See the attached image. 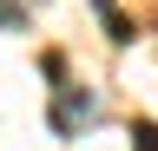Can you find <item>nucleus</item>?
<instances>
[{
  "mask_svg": "<svg viewBox=\"0 0 158 151\" xmlns=\"http://www.w3.org/2000/svg\"><path fill=\"white\" fill-rule=\"evenodd\" d=\"M0 26H7V33L27 26V7H20V0H0Z\"/></svg>",
  "mask_w": 158,
  "mask_h": 151,
  "instance_id": "obj_2",
  "label": "nucleus"
},
{
  "mask_svg": "<svg viewBox=\"0 0 158 151\" xmlns=\"http://www.w3.org/2000/svg\"><path fill=\"white\" fill-rule=\"evenodd\" d=\"M92 118H99V99H92V92H73V85H59V99H53V131H59V138L86 131Z\"/></svg>",
  "mask_w": 158,
  "mask_h": 151,
  "instance_id": "obj_1",
  "label": "nucleus"
},
{
  "mask_svg": "<svg viewBox=\"0 0 158 151\" xmlns=\"http://www.w3.org/2000/svg\"><path fill=\"white\" fill-rule=\"evenodd\" d=\"M132 138H138V151H158V131H152V125H138Z\"/></svg>",
  "mask_w": 158,
  "mask_h": 151,
  "instance_id": "obj_3",
  "label": "nucleus"
}]
</instances>
